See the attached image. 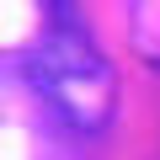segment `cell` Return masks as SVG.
<instances>
[{"label": "cell", "mask_w": 160, "mask_h": 160, "mask_svg": "<svg viewBox=\"0 0 160 160\" xmlns=\"http://www.w3.org/2000/svg\"><path fill=\"white\" fill-rule=\"evenodd\" d=\"M64 22H48L32 48H27V80L32 91L48 102L53 118H64L80 133H96L112 123L118 107V75L107 64V53L96 48V38L86 27H75V16L64 6H53Z\"/></svg>", "instance_id": "6da1fadb"}]
</instances>
